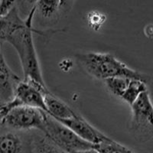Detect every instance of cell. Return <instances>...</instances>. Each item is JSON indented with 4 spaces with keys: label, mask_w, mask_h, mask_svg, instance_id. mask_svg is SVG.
Wrapping results in <instances>:
<instances>
[{
    "label": "cell",
    "mask_w": 153,
    "mask_h": 153,
    "mask_svg": "<svg viewBox=\"0 0 153 153\" xmlns=\"http://www.w3.org/2000/svg\"><path fill=\"white\" fill-rule=\"evenodd\" d=\"M31 5L32 6L29 13L25 19V23L24 25L13 31L5 39V42L10 44L17 51L24 74L23 80L41 90L44 94H46L49 92V91L42 76L32 35L33 33L45 35V33L42 31L35 29L32 26L35 16L34 2H31Z\"/></svg>",
    "instance_id": "cell-1"
},
{
    "label": "cell",
    "mask_w": 153,
    "mask_h": 153,
    "mask_svg": "<svg viewBox=\"0 0 153 153\" xmlns=\"http://www.w3.org/2000/svg\"><path fill=\"white\" fill-rule=\"evenodd\" d=\"M76 61L80 67L93 77L100 80L125 76L137 79L147 85L151 82V76L131 69L125 63L120 61L109 53L88 52L76 55Z\"/></svg>",
    "instance_id": "cell-2"
},
{
    "label": "cell",
    "mask_w": 153,
    "mask_h": 153,
    "mask_svg": "<svg viewBox=\"0 0 153 153\" xmlns=\"http://www.w3.org/2000/svg\"><path fill=\"white\" fill-rule=\"evenodd\" d=\"M43 132L66 153H72L81 150L90 149L94 145L84 141L77 136L66 126L46 113Z\"/></svg>",
    "instance_id": "cell-3"
},
{
    "label": "cell",
    "mask_w": 153,
    "mask_h": 153,
    "mask_svg": "<svg viewBox=\"0 0 153 153\" xmlns=\"http://www.w3.org/2000/svg\"><path fill=\"white\" fill-rule=\"evenodd\" d=\"M46 113L43 110L30 106H15L6 113L2 123L16 131L43 132Z\"/></svg>",
    "instance_id": "cell-4"
},
{
    "label": "cell",
    "mask_w": 153,
    "mask_h": 153,
    "mask_svg": "<svg viewBox=\"0 0 153 153\" xmlns=\"http://www.w3.org/2000/svg\"><path fill=\"white\" fill-rule=\"evenodd\" d=\"M132 118L130 127L140 141H148L152 138V104L149 91L143 93L131 105Z\"/></svg>",
    "instance_id": "cell-5"
},
{
    "label": "cell",
    "mask_w": 153,
    "mask_h": 153,
    "mask_svg": "<svg viewBox=\"0 0 153 153\" xmlns=\"http://www.w3.org/2000/svg\"><path fill=\"white\" fill-rule=\"evenodd\" d=\"M0 153H31V131H16L1 123Z\"/></svg>",
    "instance_id": "cell-6"
},
{
    "label": "cell",
    "mask_w": 153,
    "mask_h": 153,
    "mask_svg": "<svg viewBox=\"0 0 153 153\" xmlns=\"http://www.w3.org/2000/svg\"><path fill=\"white\" fill-rule=\"evenodd\" d=\"M44 95L45 94L41 90L22 80L16 87L13 100L5 105L4 110L7 113L15 106H25L39 109L47 113Z\"/></svg>",
    "instance_id": "cell-7"
},
{
    "label": "cell",
    "mask_w": 153,
    "mask_h": 153,
    "mask_svg": "<svg viewBox=\"0 0 153 153\" xmlns=\"http://www.w3.org/2000/svg\"><path fill=\"white\" fill-rule=\"evenodd\" d=\"M70 1H35V15L43 24H56L72 8Z\"/></svg>",
    "instance_id": "cell-8"
},
{
    "label": "cell",
    "mask_w": 153,
    "mask_h": 153,
    "mask_svg": "<svg viewBox=\"0 0 153 153\" xmlns=\"http://www.w3.org/2000/svg\"><path fill=\"white\" fill-rule=\"evenodd\" d=\"M58 122L66 126L80 139L94 146L102 143L108 138V136L96 129L79 114L73 118L59 120Z\"/></svg>",
    "instance_id": "cell-9"
},
{
    "label": "cell",
    "mask_w": 153,
    "mask_h": 153,
    "mask_svg": "<svg viewBox=\"0 0 153 153\" xmlns=\"http://www.w3.org/2000/svg\"><path fill=\"white\" fill-rule=\"evenodd\" d=\"M0 44V103L6 105L13 100L15 91L22 79L12 71L5 61Z\"/></svg>",
    "instance_id": "cell-10"
},
{
    "label": "cell",
    "mask_w": 153,
    "mask_h": 153,
    "mask_svg": "<svg viewBox=\"0 0 153 153\" xmlns=\"http://www.w3.org/2000/svg\"><path fill=\"white\" fill-rule=\"evenodd\" d=\"M44 101L47 113L56 120H64L76 117L77 113L67 103L49 91L44 95Z\"/></svg>",
    "instance_id": "cell-11"
},
{
    "label": "cell",
    "mask_w": 153,
    "mask_h": 153,
    "mask_svg": "<svg viewBox=\"0 0 153 153\" xmlns=\"http://www.w3.org/2000/svg\"><path fill=\"white\" fill-rule=\"evenodd\" d=\"M25 23V21L21 19L16 5L6 16L0 18V44L5 42L8 36L16 29L23 26Z\"/></svg>",
    "instance_id": "cell-12"
},
{
    "label": "cell",
    "mask_w": 153,
    "mask_h": 153,
    "mask_svg": "<svg viewBox=\"0 0 153 153\" xmlns=\"http://www.w3.org/2000/svg\"><path fill=\"white\" fill-rule=\"evenodd\" d=\"M31 153H66L39 130L31 131Z\"/></svg>",
    "instance_id": "cell-13"
},
{
    "label": "cell",
    "mask_w": 153,
    "mask_h": 153,
    "mask_svg": "<svg viewBox=\"0 0 153 153\" xmlns=\"http://www.w3.org/2000/svg\"><path fill=\"white\" fill-rule=\"evenodd\" d=\"M94 148L99 153H136L109 137Z\"/></svg>",
    "instance_id": "cell-14"
},
{
    "label": "cell",
    "mask_w": 153,
    "mask_h": 153,
    "mask_svg": "<svg viewBox=\"0 0 153 153\" xmlns=\"http://www.w3.org/2000/svg\"><path fill=\"white\" fill-rule=\"evenodd\" d=\"M16 5L15 1H0V18L6 16Z\"/></svg>",
    "instance_id": "cell-15"
},
{
    "label": "cell",
    "mask_w": 153,
    "mask_h": 153,
    "mask_svg": "<svg viewBox=\"0 0 153 153\" xmlns=\"http://www.w3.org/2000/svg\"><path fill=\"white\" fill-rule=\"evenodd\" d=\"M72 153H99L94 148L90 149H86V150H81V151H77L74 152Z\"/></svg>",
    "instance_id": "cell-16"
},
{
    "label": "cell",
    "mask_w": 153,
    "mask_h": 153,
    "mask_svg": "<svg viewBox=\"0 0 153 153\" xmlns=\"http://www.w3.org/2000/svg\"><path fill=\"white\" fill-rule=\"evenodd\" d=\"M5 114H6V112H5V110H4L0 112V124H1V123L2 122V120H3L4 117H5Z\"/></svg>",
    "instance_id": "cell-17"
},
{
    "label": "cell",
    "mask_w": 153,
    "mask_h": 153,
    "mask_svg": "<svg viewBox=\"0 0 153 153\" xmlns=\"http://www.w3.org/2000/svg\"><path fill=\"white\" fill-rule=\"evenodd\" d=\"M5 105H3V104H2V103H0V112L3 110V109H4V107H5Z\"/></svg>",
    "instance_id": "cell-18"
}]
</instances>
